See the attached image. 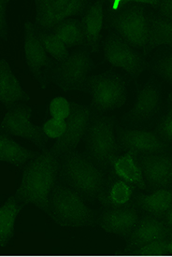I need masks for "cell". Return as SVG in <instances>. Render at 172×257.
<instances>
[{"label": "cell", "instance_id": "cell-1", "mask_svg": "<svg viewBox=\"0 0 172 257\" xmlns=\"http://www.w3.org/2000/svg\"><path fill=\"white\" fill-rule=\"evenodd\" d=\"M59 156L44 150L28 163L23 171L15 196L22 204H31L48 214L50 197L60 171Z\"/></svg>", "mask_w": 172, "mask_h": 257}, {"label": "cell", "instance_id": "cell-2", "mask_svg": "<svg viewBox=\"0 0 172 257\" xmlns=\"http://www.w3.org/2000/svg\"><path fill=\"white\" fill-rule=\"evenodd\" d=\"M60 176L71 189L87 199H97L103 191L106 177L87 155L72 151L62 156Z\"/></svg>", "mask_w": 172, "mask_h": 257}, {"label": "cell", "instance_id": "cell-3", "mask_svg": "<svg viewBox=\"0 0 172 257\" xmlns=\"http://www.w3.org/2000/svg\"><path fill=\"white\" fill-rule=\"evenodd\" d=\"M48 214L62 227L83 228L97 224L95 213L85 204L83 196L62 184H56L52 191Z\"/></svg>", "mask_w": 172, "mask_h": 257}, {"label": "cell", "instance_id": "cell-4", "mask_svg": "<svg viewBox=\"0 0 172 257\" xmlns=\"http://www.w3.org/2000/svg\"><path fill=\"white\" fill-rule=\"evenodd\" d=\"M84 139L87 156L99 168H111L122 150L115 135V120L109 116L92 117Z\"/></svg>", "mask_w": 172, "mask_h": 257}, {"label": "cell", "instance_id": "cell-5", "mask_svg": "<svg viewBox=\"0 0 172 257\" xmlns=\"http://www.w3.org/2000/svg\"><path fill=\"white\" fill-rule=\"evenodd\" d=\"M86 92L91 96L92 108L98 112L121 108L127 99L126 81L113 71L89 76L86 82Z\"/></svg>", "mask_w": 172, "mask_h": 257}, {"label": "cell", "instance_id": "cell-6", "mask_svg": "<svg viewBox=\"0 0 172 257\" xmlns=\"http://www.w3.org/2000/svg\"><path fill=\"white\" fill-rule=\"evenodd\" d=\"M94 62L89 51L82 49L69 54L65 61L56 63L49 75V82L64 93L86 92V82Z\"/></svg>", "mask_w": 172, "mask_h": 257}, {"label": "cell", "instance_id": "cell-7", "mask_svg": "<svg viewBox=\"0 0 172 257\" xmlns=\"http://www.w3.org/2000/svg\"><path fill=\"white\" fill-rule=\"evenodd\" d=\"M149 13L146 8L132 0L130 4L119 14L107 17L109 27L127 41L131 46L143 50L148 46Z\"/></svg>", "mask_w": 172, "mask_h": 257}, {"label": "cell", "instance_id": "cell-8", "mask_svg": "<svg viewBox=\"0 0 172 257\" xmlns=\"http://www.w3.org/2000/svg\"><path fill=\"white\" fill-rule=\"evenodd\" d=\"M104 59L112 67L122 68L133 78H138L147 68L141 54L116 33L108 35L103 42Z\"/></svg>", "mask_w": 172, "mask_h": 257}, {"label": "cell", "instance_id": "cell-9", "mask_svg": "<svg viewBox=\"0 0 172 257\" xmlns=\"http://www.w3.org/2000/svg\"><path fill=\"white\" fill-rule=\"evenodd\" d=\"M32 108L24 104H16L14 107L8 108L1 123V132L23 138L44 149L48 138L44 134L42 127L32 122Z\"/></svg>", "mask_w": 172, "mask_h": 257}, {"label": "cell", "instance_id": "cell-10", "mask_svg": "<svg viewBox=\"0 0 172 257\" xmlns=\"http://www.w3.org/2000/svg\"><path fill=\"white\" fill-rule=\"evenodd\" d=\"M36 23L43 30H54L64 21L83 14L86 0H36Z\"/></svg>", "mask_w": 172, "mask_h": 257}, {"label": "cell", "instance_id": "cell-11", "mask_svg": "<svg viewBox=\"0 0 172 257\" xmlns=\"http://www.w3.org/2000/svg\"><path fill=\"white\" fill-rule=\"evenodd\" d=\"M24 48L30 73L42 88H46L49 84V75L55 64L49 58L34 25L30 22L25 24Z\"/></svg>", "mask_w": 172, "mask_h": 257}, {"label": "cell", "instance_id": "cell-12", "mask_svg": "<svg viewBox=\"0 0 172 257\" xmlns=\"http://www.w3.org/2000/svg\"><path fill=\"white\" fill-rule=\"evenodd\" d=\"M118 143L125 152L138 156L167 153L169 144L164 142L155 131L135 127H118Z\"/></svg>", "mask_w": 172, "mask_h": 257}, {"label": "cell", "instance_id": "cell-13", "mask_svg": "<svg viewBox=\"0 0 172 257\" xmlns=\"http://www.w3.org/2000/svg\"><path fill=\"white\" fill-rule=\"evenodd\" d=\"M92 119L88 107L71 102V112L66 120L67 128L61 139L57 140L52 148V152L58 156H64L72 151L85 138Z\"/></svg>", "mask_w": 172, "mask_h": 257}, {"label": "cell", "instance_id": "cell-14", "mask_svg": "<svg viewBox=\"0 0 172 257\" xmlns=\"http://www.w3.org/2000/svg\"><path fill=\"white\" fill-rule=\"evenodd\" d=\"M161 105V89L155 81H148L137 91L133 107L124 116L128 125H138L151 120Z\"/></svg>", "mask_w": 172, "mask_h": 257}, {"label": "cell", "instance_id": "cell-15", "mask_svg": "<svg viewBox=\"0 0 172 257\" xmlns=\"http://www.w3.org/2000/svg\"><path fill=\"white\" fill-rule=\"evenodd\" d=\"M147 188L152 191L170 189L172 185V156L168 153L138 156Z\"/></svg>", "mask_w": 172, "mask_h": 257}, {"label": "cell", "instance_id": "cell-16", "mask_svg": "<svg viewBox=\"0 0 172 257\" xmlns=\"http://www.w3.org/2000/svg\"><path fill=\"white\" fill-rule=\"evenodd\" d=\"M171 236L172 229L164 220L150 215L142 217L127 238L126 250H137Z\"/></svg>", "mask_w": 172, "mask_h": 257}, {"label": "cell", "instance_id": "cell-17", "mask_svg": "<svg viewBox=\"0 0 172 257\" xmlns=\"http://www.w3.org/2000/svg\"><path fill=\"white\" fill-rule=\"evenodd\" d=\"M138 220L137 207L128 205L123 208L104 210L98 219V224L104 232L127 239Z\"/></svg>", "mask_w": 172, "mask_h": 257}, {"label": "cell", "instance_id": "cell-18", "mask_svg": "<svg viewBox=\"0 0 172 257\" xmlns=\"http://www.w3.org/2000/svg\"><path fill=\"white\" fill-rule=\"evenodd\" d=\"M135 186L111 173L97 200L107 209H117L128 206L134 195Z\"/></svg>", "mask_w": 172, "mask_h": 257}, {"label": "cell", "instance_id": "cell-19", "mask_svg": "<svg viewBox=\"0 0 172 257\" xmlns=\"http://www.w3.org/2000/svg\"><path fill=\"white\" fill-rule=\"evenodd\" d=\"M85 44L90 52H99V41L104 25V1L97 0L90 4L82 18Z\"/></svg>", "mask_w": 172, "mask_h": 257}, {"label": "cell", "instance_id": "cell-20", "mask_svg": "<svg viewBox=\"0 0 172 257\" xmlns=\"http://www.w3.org/2000/svg\"><path fill=\"white\" fill-rule=\"evenodd\" d=\"M0 100L8 108L14 107L18 102L30 100V96L22 87L5 59L0 61Z\"/></svg>", "mask_w": 172, "mask_h": 257}, {"label": "cell", "instance_id": "cell-21", "mask_svg": "<svg viewBox=\"0 0 172 257\" xmlns=\"http://www.w3.org/2000/svg\"><path fill=\"white\" fill-rule=\"evenodd\" d=\"M112 173L120 179L131 183L140 190L147 189L142 170L138 162V156L133 152H126L118 156L111 165Z\"/></svg>", "mask_w": 172, "mask_h": 257}, {"label": "cell", "instance_id": "cell-22", "mask_svg": "<svg viewBox=\"0 0 172 257\" xmlns=\"http://www.w3.org/2000/svg\"><path fill=\"white\" fill-rule=\"evenodd\" d=\"M135 203L150 216L162 219L172 207V189L155 190L149 195H137Z\"/></svg>", "mask_w": 172, "mask_h": 257}, {"label": "cell", "instance_id": "cell-23", "mask_svg": "<svg viewBox=\"0 0 172 257\" xmlns=\"http://www.w3.org/2000/svg\"><path fill=\"white\" fill-rule=\"evenodd\" d=\"M148 46L144 55L162 45H172V22L161 14H149Z\"/></svg>", "mask_w": 172, "mask_h": 257}, {"label": "cell", "instance_id": "cell-24", "mask_svg": "<svg viewBox=\"0 0 172 257\" xmlns=\"http://www.w3.org/2000/svg\"><path fill=\"white\" fill-rule=\"evenodd\" d=\"M38 156L31 150L23 147L4 132L0 134V160L20 168Z\"/></svg>", "mask_w": 172, "mask_h": 257}, {"label": "cell", "instance_id": "cell-25", "mask_svg": "<svg viewBox=\"0 0 172 257\" xmlns=\"http://www.w3.org/2000/svg\"><path fill=\"white\" fill-rule=\"evenodd\" d=\"M23 206L16 196H11L0 209V247L5 249L14 236L16 219L21 212Z\"/></svg>", "mask_w": 172, "mask_h": 257}, {"label": "cell", "instance_id": "cell-26", "mask_svg": "<svg viewBox=\"0 0 172 257\" xmlns=\"http://www.w3.org/2000/svg\"><path fill=\"white\" fill-rule=\"evenodd\" d=\"M68 47L83 46L85 44L82 21L75 18H69L59 24L53 30Z\"/></svg>", "mask_w": 172, "mask_h": 257}, {"label": "cell", "instance_id": "cell-27", "mask_svg": "<svg viewBox=\"0 0 172 257\" xmlns=\"http://www.w3.org/2000/svg\"><path fill=\"white\" fill-rule=\"evenodd\" d=\"M38 36L47 54L57 63L65 61L69 57V47L55 33L41 31L38 32Z\"/></svg>", "mask_w": 172, "mask_h": 257}, {"label": "cell", "instance_id": "cell-28", "mask_svg": "<svg viewBox=\"0 0 172 257\" xmlns=\"http://www.w3.org/2000/svg\"><path fill=\"white\" fill-rule=\"evenodd\" d=\"M149 68L152 73L172 84V50L156 56L151 62Z\"/></svg>", "mask_w": 172, "mask_h": 257}, {"label": "cell", "instance_id": "cell-29", "mask_svg": "<svg viewBox=\"0 0 172 257\" xmlns=\"http://www.w3.org/2000/svg\"><path fill=\"white\" fill-rule=\"evenodd\" d=\"M49 111L52 118L67 120L71 112V102L62 96H57L50 102Z\"/></svg>", "mask_w": 172, "mask_h": 257}, {"label": "cell", "instance_id": "cell-30", "mask_svg": "<svg viewBox=\"0 0 172 257\" xmlns=\"http://www.w3.org/2000/svg\"><path fill=\"white\" fill-rule=\"evenodd\" d=\"M67 128V122L66 120H60L51 118L44 122L42 129L44 134L48 139H55L59 140L62 138L66 132Z\"/></svg>", "mask_w": 172, "mask_h": 257}, {"label": "cell", "instance_id": "cell-31", "mask_svg": "<svg viewBox=\"0 0 172 257\" xmlns=\"http://www.w3.org/2000/svg\"><path fill=\"white\" fill-rule=\"evenodd\" d=\"M155 132L167 144L172 143V107L159 121Z\"/></svg>", "mask_w": 172, "mask_h": 257}, {"label": "cell", "instance_id": "cell-32", "mask_svg": "<svg viewBox=\"0 0 172 257\" xmlns=\"http://www.w3.org/2000/svg\"><path fill=\"white\" fill-rule=\"evenodd\" d=\"M8 0H0V39L6 41L9 34L8 27Z\"/></svg>", "mask_w": 172, "mask_h": 257}, {"label": "cell", "instance_id": "cell-33", "mask_svg": "<svg viewBox=\"0 0 172 257\" xmlns=\"http://www.w3.org/2000/svg\"><path fill=\"white\" fill-rule=\"evenodd\" d=\"M131 1L132 0H109L107 7L108 16L119 14L130 4Z\"/></svg>", "mask_w": 172, "mask_h": 257}, {"label": "cell", "instance_id": "cell-34", "mask_svg": "<svg viewBox=\"0 0 172 257\" xmlns=\"http://www.w3.org/2000/svg\"><path fill=\"white\" fill-rule=\"evenodd\" d=\"M159 14L172 22V0H160Z\"/></svg>", "mask_w": 172, "mask_h": 257}, {"label": "cell", "instance_id": "cell-35", "mask_svg": "<svg viewBox=\"0 0 172 257\" xmlns=\"http://www.w3.org/2000/svg\"><path fill=\"white\" fill-rule=\"evenodd\" d=\"M138 4H141L143 6H150V7L158 9L160 0H136Z\"/></svg>", "mask_w": 172, "mask_h": 257}, {"label": "cell", "instance_id": "cell-36", "mask_svg": "<svg viewBox=\"0 0 172 257\" xmlns=\"http://www.w3.org/2000/svg\"><path fill=\"white\" fill-rule=\"evenodd\" d=\"M165 221L172 229V207L170 208V210H168V212L166 213V215L165 216Z\"/></svg>", "mask_w": 172, "mask_h": 257}, {"label": "cell", "instance_id": "cell-37", "mask_svg": "<svg viewBox=\"0 0 172 257\" xmlns=\"http://www.w3.org/2000/svg\"><path fill=\"white\" fill-rule=\"evenodd\" d=\"M168 99L172 102V93L171 94H169V95H168Z\"/></svg>", "mask_w": 172, "mask_h": 257}, {"label": "cell", "instance_id": "cell-38", "mask_svg": "<svg viewBox=\"0 0 172 257\" xmlns=\"http://www.w3.org/2000/svg\"><path fill=\"white\" fill-rule=\"evenodd\" d=\"M53 257H54V256H53ZM63 257H64V256H63Z\"/></svg>", "mask_w": 172, "mask_h": 257}]
</instances>
